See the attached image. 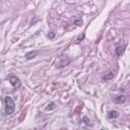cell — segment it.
I'll return each mask as SVG.
<instances>
[{"mask_svg":"<svg viewBox=\"0 0 130 130\" xmlns=\"http://www.w3.org/2000/svg\"><path fill=\"white\" fill-rule=\"evenodd\" d=\"M5 102V114L6 115H11L13 114L14 110H15V103L12 100V98L10 97H6L4 99Z\"/></svg>","mask_w":130,"mask_h":130,"instance_id":"1","label":"cell"},{"mask_svg":"<svg viewBox=\"0 0 130 130\" xmlns=\"http://www.w3.org/2000/svg\"><path fill=\"white\" fill-rule=\"evenodd\" d=\"M9 81H10L11 85L15 89H19L21 86V81H20L19 77H17L16 75H11L9 77Z\"/></svg>","mask_w":130,"mask_h":130,"instance_id":"2","label":"cell"},{"mask_svg":"<svg viewBox=\"0 0 130 130\" xmlns=\"http://www.w3.org/2000/svg\"><path fill=\"white\" fill-rule=\"evenodd\" d=\"M38 51H31V52H29V53H27L26 54V58L28 59V60H30V59H33V58H35L37 55H38Z\"/></svg>","mask_w":130,"mask_h":130,"instance_id":"3","label":"cell"},{"mask_svg":"<svg viewBox=\"0 0 130 130\" xmlns=\"http://www.w3.org/2000/svg\"><path fill=\"white\" fill-rule=\"evenodd\" d=\"M124 51H125V46H118L116 48V50H115L117 56H121L124 53Z\"/></svg>","mask_w":130,"mask_h":130,"instance_id":"4","label":"cell"},{"mask_svg":"<svg viewBox=\"0 0 130 130\" xmlns=\"http://www.w3.org/2000/svg\"><path fill=\"white\" fill-rule=\"evenodd\" d=\"M119 117V113L117 111H110L108 112V118L109 119H115Z\"/></svg>","mask_w":130,"mask_h":130,"instance_id":"5","label":"cell"},{"mask_svg":"<svg viewBox=\"0 0 130 130\" xmlns=\"http://www.w3.org/2000/svg\"><path fill=\"white\" fill-rule=\"evenodd\" d=\"M125 101H126V98H125V96H123V95L118 96L117 98H115V99H114V102H115V103H119V104L124 103Z\"/></svg>","mask_w":130,"mask_h":130,"instance_id":"6","label":"cell"},{"mask_svg":"<svg viewBox=\"0 0 130 130\" xmlns=\"http://www.w3.org/2000/svg\"><path fill=\"white\" fill-rule=\"evenodd\" d=\"M114 77V73L113 72H109L107 75L103 76V80H109V79H112Z\"/></svg>","mask_w":130,"mask_h":130,"instance_id":"7","label":"cell"},{"mask_svg":"<svg viewBox=\"0 0 130 130\" xmlns=\"http://www.w3.org/2000/svg\"><path fill=\"white\" fill-rule=\"evenodd\" d=\"M82 120H83V122L88 125V126H92V124H91V121H90V119L86 117V116H83L82 117Z\"/></svg>","mask_w":130,"mask_h":130,"instance_id":"8","label":"cell"},{"mask_svg":"<svg viewBox=\"0 0 130 130\" xmlns=\"http://www.w3.org/2000/svg\"><path fill=\"white\" fill-rule=\"evenodd\" d=\"M54 108H55V104L54 103H51L50 104V107H47L46 110H51V109H54Z\"/></svg>","mask_w":130,"mask_h":130,"instance_id":"9","label":"cell"},{"mask_svg":"<svg viewBox=\"0 0 130 130\" xmlns=\"http://www.w3.org/2000/svg\"><path fill=\"white\" fill-rule=\"evenodd\" d=\"M54 37H55V35H54L53 33H49V34H48V38H49V39H53Z\"/></svg>","mask_w":130,"mask_h":130,"instance_id":"10","label":"cell"},{"mask_svg":"<svg viewBox=\"0 0 130 130\" xmlns=\"http://www.w3.org/2000/svg\"><path fill=\"white\" fill-rule=\"evenodd\" d=\"M101 130H105V129H101Z\"/></svg>","mask_w":130,"mask_h":130,"instance_id":"11","label":"cell"}]
</instances>
